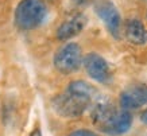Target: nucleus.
I'll return each instance as SVG.
<instances>
[{
    "label": "nucleus",
    "mask_w": 147,
    "mask_h": 136,
    "mask_svg": "<svg viewBox=\"0 0 147 136\" xmlns=\"http://www.w3.org/2000/svg\"><path fill=\"white\" fill-rule=\"evenodd\" d=\"M47 16V5L43 0H20L15 8L13 22L19 30L30 31L39 27Z\"/></svg>",
    "instance_id": "obj_1"
},
{
    "label": "nucleus",
    "mask_w": 147,
    "mask_h": 136,
    "mask_svg": "<svg viewBox=\"0 0 147 136\" xmlns=\"http://www.w3.org/2000/svg\"><path fill=\"white\" fill-rule=\"evenodd\" d=\"M93 97L85 93L67 89L51 100V108L58 116L63 118L78 117L88 109Z\"/></svg>",
    "instance_id": "obj_2"
},
{
    "label": "nucleus",
    "mask_w": 147,
    "mask_h": 136,
    "mask_svg": "<svg viewBox=\"0 0 147 136\" xmlns=\"http://www.w3.org/2000/svg\"><path fill=\"white\" fill-rule=\"evenodd\" d=\"M82 61H84V57H82L80 44L73 43V42L59 47L53 58L55 70L62 73V74L76 73L80 69Z\"/></svg>",
    "instance_id": "obj_3"
},
{
    "label": "nucleus",
    "mask_w": 147,
    "mask_h": 136,
    "mask_svg": "<svg viewBox=\"0 0 147 136\" xmlns=\"http://www.w3.org/2000/svg\"><path fill=\"white\" fill-rule=\"evenodd\" d=\"M94 12L105 24L108 32L115 39H119L121 34V16L112 0H97L94 1Z\"/></svg>",
    "instance_id": "obj_4"
},
{
    "label": "nucleus",
    "mask_w": 147,
    "mask_h": 136,
    "mask_svg": "<svg viewBox=\"0 0 147 136\" xmlns=\"http://www.w3.org/2000/svg\"><path fill=\"white\" fill-rule=\"evenodd\" d=\"M84 67L86 74L100 83H108L111 81V70L108 62L97 53H89L84 57Z\"/></svg>",
    "instance_id": "obj_5"
},
{
    "label": "nucleus",
    "mask_w": 147,
    "mask_h": 136,
    "mask_svg": "<svg viewBox=\"0 0 147 136\" xmlns=\"http://www.w3.org/2000/svg\"><path fill=\"white\" fill-rule=\"evenodd\" d=\"M119 102L123 109L131 110L138 109L147 104V85L142 82H136L129 85L121 92L119 97Z\"/></svg>",
    "instance_id": "obj_6"
},
{
    "label": "nucleus",
    "mask_w": 147,
    "mask_h": 136,
    "mask_svg": "<svg viewBox=\"0 0 147 136\" xmlns=\"http://www.w3.org/2000/svg\"><path fill=\"white\" fill-rule=\"evenodd\" d=\"M132 125V114L127 109L116 110L105 123H102L98 129L107 135L111 136H120L129 131Z\"/></svg>",
    "instance_id": "obj_7"
},
{
    "label": "nucleus",
    "mask_w": 147,
    "mask_h": 136,
    "mask_svg": "<svg viewBox=\"0 0 147 136\" xmlns=\"http://www.w3.org/2000/svg\"><path fill=\"white\" fill-rule=\"evenodd\" d=\"M88 23V18L84 13H76L67 20L62 22L55 31V36L58 40H69L80 34Z\"/></svg>",
    "instance_id": "obj_8"
},
{
    "label": "nucleus",
    "mask_w": 147,
    "mask_h": 136,
    "mask_svg": "<svg viewBox=\"0 0 147 136\" xmlns=\"http://www.w3.org/2000/svg\"><path fill=\"white\" fill-rule=\"evenodd\" d=\"M124 36L129 43L140 46L147 42V28L139 19H127L124 23Z\"/></svg>",
    "instance_id": "obj_9"
},
{
    "label": "nucleus",
    "mask_w": 147,
    "mask_h": 136,
    "mask_svg": "<svg viewBox=\"0 0 147 136\" xmlns=\"http://www.w3.org/2000/svg\"><path fill=\"white\" fill-rule=\"evenodd\" d=\"M67 89L76 90V92H80V93H85V94H89L92 97L96 93V89L90 83L85 82V81H73V82H70L67 85Z\"/></svg>",
    "instance_id": "obj_10"
},
{
    "label": "nucleus",
    "mask_w": 147,
    "mask_h": 136,
    "mask_svg": "<svg viewBox=\"0 0 147 136\" xmlns=\"http://www.w3.org/2000/svg\"><path fill=\"white\" fill-rule=\"evenodd\" d=\"M94 3V0H70L67 3V11L71 12L73 15L76 13H81V11L86 8L89 4Z\"/></svg>",
    "instance_id": "obj_11"
},
{
    "label": "nucleus",
    "mask_w": 147,
    "mask_h": 136,
    "mask_svg": "<svg viewBox=\"0 0 147 136\" xmlns=\"http://www.w3.org/2000/svg\"><path fill=\"white\" fill-rule=\"evenodd\" d=\"M69 136H97L94 132L89 131V129H76L71 133H69Z\"/></svg>",
    "instance_id": "obj_12"
},
{
    "label": "nucleus",
    "mask_w": 147,
    "mask_h": 136,
    "mask_svg": "<svg viewBox=\"0 0 147 136\" xmlns=\"http://www.w3.org/2000/svg\"><path fill=\"white\" fill-rule=\"evenodd\" d=\"M28 136H42V131H40V128L39 127H35Z\"/></svg>",
    "instance_id": "obj_13"
},
{
    "label": "nucleus",
    "mask_w": 147,
    "mask_h": 136,
    "mask_svg": "<svg viewBox=\"0 0 147 136\" xmlns=\"http://www.w3.org/2000/svg\"><path fill=\"white\" fill-rule=\"evenodd\" d=\"M140 120H142V123L147 124V109H144L142 113H140Z\"/></svg>",
    "instance_id": "obj_14"
}]
</instances>
